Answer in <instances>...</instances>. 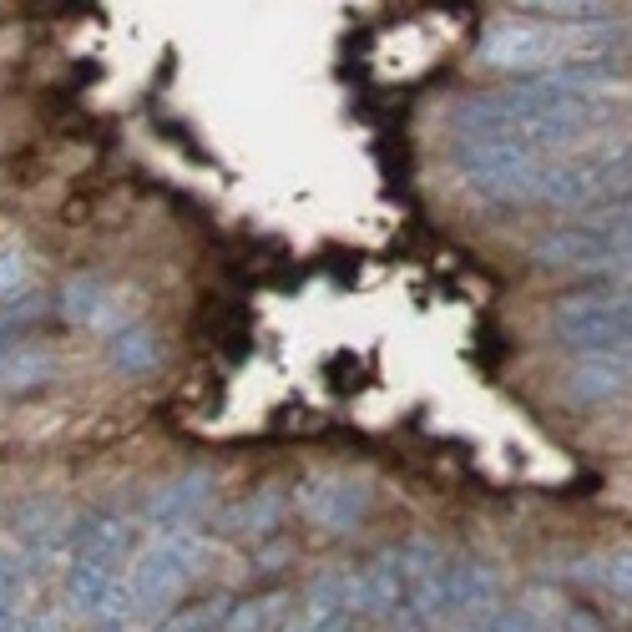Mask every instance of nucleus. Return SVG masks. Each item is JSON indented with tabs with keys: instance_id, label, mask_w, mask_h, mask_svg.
Wrapping results in <instances>:
<instances>
[{
	"instance_id": "1",
	"label": "nucleus",
	"mask_w": 632,
	"mask_h": 632,
	"mask_svg": "<svg viewBox=\"0 0 632 632\" xmlns=\"http://www.w3.org/2000/svg\"><path fill=\"white\" fill-rule=\"evenodd\" d=\"M618 46V31L602 21H496L480 36V66L490 71H552V66L602 61Z\"/></svg>"
},
{
	"instance_id": "2",
	"label": "nucleus",
	"mask_w": 632,
	"mask_h": 632,
	"mask_svg": "<svg viewBox=\"0 0 632 632\" xmlns=\"http://www.w3.org/2000/svg\"><path fill=\"white\" fill-rule=\"evenodd\" d=\"M456 167L486 203H532L536 193V153L512 137H460Z\"/></svg>"
},
{
	"instance_id": "3",
	"label": "nucleus",
	"mask_w": 632,
	"mask_h": 632,
	"mask_svg": "<svg viewBox=\"0 0 632 632\" xmlns=\"http://www.w3.org/2000/svg\"><path fill=\"white\" fill-rule=\"evenodd\" d=\"M552 334L572 349H628V289H577L552 309Z\"/></svg>"
},
{
	"instance_id": "4",
	"label": "nucleus",
	"mask_w": 632,
	"mask_h": 632,
	"mask_svg": "<svg viewBox=\"0 0 632 632\" xmlns=\"http://www.w3.org/2000/svg\"><path fill=\"white\" fill-rule=\"evenodd\" d=\"M203 556H207V542L187 526H167V536H157L143 556H137V567H132L127 587H132V602L137 607H163L173 602L187 582L203 572Z\"/></svg>"
},
{
	"instance_id": "5",
	"label": "nucleus",
	"mask_w": 632,
	"mask_h": 632,
	"mask_svg": "<svg viewBox=\"0 0 632 632\" xmlns=\"http://www.w3.org/2000/svg\"><path fill=\"white\" fill-rule=\"evenodd\" d=\"M532 259L542 269H628V233H607V229H562L536 239Z\"/></svg>"
},
{
	"instance_id": "6",
	"label": "nucleus",
	"mask_w": 632,
	"mask_h": 632,
	"mask_svg": "<svg viewBox=\"0 0 632 632\" xmlns=\"http://www.w3.org/2000/svg\"><path fill=\"white\" fill-rule=\"evenodd\" d=\"M395 567H400V587L410 597L415 618H440L446 612V556L436 542L415 536V542L395 546Z\"/></svg>"
},
{
	"instance_id": "7",
	"label": "nucleus",
	"mask_w": 632,
	"mask_h": 632,
	"mask_svg": "<svg viewBox=\"0 0 632 632\" xmlns=\"http://www.w3.org/2000/svg\"><path fill=\"white\" fill-rule=\"evenodd\" d=\"M299 506H304V516L319 532L344 536L370 516V486H364V480H349V476H324V480H309Z\"/></svg>"
},
{
	"instance_id": "8",
	"label": "nucleus",
	"mask_w": 632,
	"mask_h": 632,
	"mask_svg": "<svg viewBox=\"0 0 632 632\" xmlns=\"http://www.w3.org/2000/svg\"><path fill=\"white\" fill-rule=\"evenodd\" d=\"M622 390H628V349H587L562 375L567 405H607Z\"/></svg>"
},
{
	"instance_id": "9",
	"label": "nucleus",
	"mask_w": 632,
	"mask_h": 632,
	"mask_svg": "<svg viewBox=\"0 0 632 632\" xmlns=\"http://www.w3.org/2000/svg\"><path fill=\"white\" fill-rule=\"evenodd\" d=\"M213 502V470H183V476L163 480L157 496L147 502V522L157 526H187L193 516H203V506Z\"/></svg>"
},
{
	"instance_id": "10",
	"label": "nucleus",
	"mask_w": 632,
	"mask_h": 632,
	"mask_svg": "<svg viewBox=\"0 0 632 632\" xmlns=\"http://www.w3.org/2000/svg\"><path fill=\"white\" fill-rule=\"evenodd\" d=\"M405 602L400 587V567H395V552L375 556L370 567L349 572V612H364V618H395Z\"/></svg>"
},
{
	"instance_id": "11",
	"label": "nucleus",
	"mask_w": 632,
	"mask_h": 632,
	"mask_svg": "<svg viewBox=\"0 0 632 632\" xmlns=\"http://www.w3.org/2000/svg\"><path fill=\"white\" fill-rule=\"evenodd\" d=\"M284 512H289V496L279 486H259L249 490L243 502H233L223 512V536H243V542H263L284 526Z\"/></svg>"
},
{
	"instance_id": "12",
	"label": "nucleus",
	"mask_w": 632,
	"mask_h": 632,
	"mask_svg": "<svg viewBox=\"0 0 632 632\" xmlns=\"http://www.w3.org/2000/svg\"><path fill=\"white\" fill-rule=\"evenodd\" d=\"M502 602V582L480 562H446V612H470L486 618Z\"/></svg>"
},
{
	"instance_id": "13",
	"label": "nucleus",
	"mask_w": 632,
	"mask_h": 632,
	"mask_svg": "<svg viewBox=\"0 0 632 632\" xmlns=\"http://www.w3.org/2000/svg\"><path fill=\"white\" fill-rule=\"evenodd\" d=\"M61 314L81 329H117V304H111L107 279L77 273V279L61 289Z\"/></svg>"
},
{
	"instance_id": "14",
	"label": "nucleus",
	"mask_w": 632,
	"mask_h": 632,
	"mask_svg": "<svg viewBox=\"0 0 632 632\" xmlns=\"http://www.w3.org/2000/svg\"><path fill=\"white\" fill-rule=\"evenodd\" d=\"M56 380V354L41 344H0V395H26Z\"/></svg>"
},
{
	"instance_id": "15",
	"label": "nucleus",
	"mask_w": 632,
	"mask_h": 632,
	"mask_svg": "<svg viewBox=\"0 0 632 632\" xmlns=\"http://www.w3.org/2000/svg\"><path fill=\"white\" fill-rule=\"evenodd\" d=\"M111 582H117V562H111V556L77 552V556H71V577H66V602H71V612L91 622Z\"/></svg>"
},
{
	"instance_id": "16",
	"label": "nucleus",
	"mask_w": 632,
	"mask_h": 632,
	"mask_svg": "<svg viewBox=\"0 0 632 632\" xmlns=\"http://www.w3.org/2000/svg\"><path fill=\"white\" fill-rule=\"evenodd\" d=\"M107 360H111V370H117L121 380H147V375H157L163 349H157L153 324H121L117 334H111Z\"/></svg>"
},
{
	"instance_id": "17",
	"label": "nucleus",
	"mask_w": 632,
	"mask_h": 632,
	"mask_svg": "<svg viewBox=\"0 0 632 632\" xmlns=\"http://www.w3.org/2000/svg\"><path fill=\"white\" fill-rule=\"evenodd\" d=\"M279 612H284V592H263V597L229 602L218 632H263V628H273V622H279Z\"/></svg>"
},
{
	"instance_id": "18",
	"label": "nucleus",
	"mask_w": 632,
	"mask_h": 632,
	"mask_svg": "<svg viewBox=\"0 0 632 632\" xmlns=\"http://www.w3.org/2000/svg\"><path fill=\"white\" fill-rule=\"evenodd\" d=\"M77 552L121 562V552H127V526H121L117 516H91V522L77 526Z\"/></svg>"
},
{
	"instance_id": "19",
	"label": "nucleus",
	"mask_w": 632,
	"mask_h": 632,
	"mask_svg": "<svg viewBox=\"0 0 632 632\" xmlns=\"http://www.w3.org/2000/svg\"><path fill=\"white\" fill-rule=\"evenodd\" d=\"M512 6L542 21H607L612 16V0H512Z\"/></svg>"
},
{
	"instance_id": "20",
	"label": "nucleus",
	"mask_w": 632,
	"mask_h": 632,
	"mask_svg": "<svg viewBox=\"0 0 632 632\" xmlns=\"http://www.w3.org/2000/svg\"><path fill=\"white\" fill-rule=\"evenodd\" d=\"M309 618H349V572H324L304 592Z\"/></svg>"
},
{
	"instance_id": "21",
	"label": "nucleus",
	"mask_w": 632,
	"mask_h": 632,
	"mask_svg": "<svg viewBox=\"0 0 632 632\" xmlns=\"http://www.w3.org/2000/svg\"><path fill=\"white\" fill-rule=\"evenodd\" d=\"M31 294V269H26L21 243H0V309Z\"/></svg>"
},
{
	"instance_id": "22",
	"label": "nucleus",
	"mask_w": 632,
	"mask_h": 632,
	"mask_svg": "<svg viewBox=\"0 0 632 632\" xmlns=\"http://www.w3.org/2000/svg\"><path fill=\"white\" fill-rule=\"evenodd\" d=\"M223 612H229V602L213 597V602H197V607H183L177 618L163 622V632H218Z\"/></svg>"
},
{
	"instance_id": "23",
	"label": "nucleus",
	"mask_w": 632,
	"mask_h": 632,
	"mask_svg": "<svg viewBox=\"0 0 632 632\" xmlns=\"http://www.w3.org/2000/svg\"><path fill=\"white\" fill-rule=\"evenodd\" d=\"M587 577H597L602 587L612 592V597H628V582H632V577H628V552H612L607 562H592Z\"/></svg>"
},
{
	"instance_id": "24",
	"label": "nucleus",
	"mask_w": 632,
	"mask_h": 632,
	"mask_svg": "<svg viewBox=\"0 0 632 632\" xmlns=\"http://www.w3.org/2000/svg\"><path fill=\"white\" fill-rule=\"evenodd\" d=\"M480 632H536V612L532 607H490Z\"/></svg>"
},
{
	"instance_id": "25",
	"label": "nucleus",
	"mask_w": 632,
	"mask_h": 632,
	"mask_svg": "<svg viewBox=\"0 0 632 632\" xmlns=\"http://www.w3.org/2000/svg\"><path fill=\"white\" fill-rule=\"evenodd\" d=\"M11 607H16V572H11V562L0 556V628L11 622Z\"/></svg>"
},
{
	"instance_id": "26",
	"label": "nucleus",
	"mask_w": 632,
	"mask_h": 632,
	"mask_svg": "<svg viewBox=\"0 0 632 632\" xmlns=\"http://www.w3.org/2000/svg\"><path fill=\"white\" fill-rule=\"evenodd\" d=\"M21 632H61V622H56V618H36V622H26Z\"/></svg>"
}]
</instances>
